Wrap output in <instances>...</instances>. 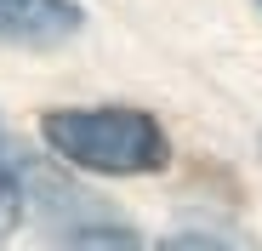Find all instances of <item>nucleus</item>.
<instances>
[{
	"label": "nucleus",
	"mask_w": 262,
	"mask_h": 251,
	"mask_svg": "<svg viewBox=\"0 0 262 251\" xmlns=\"http://www.w3.org/2000/svg\"><path fill=\"white\" fill-rule=\"evenodd\" d=\"M46 143L103 177H137V172H160L165 165V132L143 114V109H52L40 120Z\"/></svg>",
	"instance_id": "obj_1"
},
{
	"label": "nucleus",
	"mask_w": 262,
	"mask_h": 251,
	"mask_svg": "<svg viewBox=\"0 0 262 251\" xmlns=\"http://www.w3.org/2000/svg\"><path fill=\"white\" fill-rule=\"evenodd\" d=\"M23 223V172L0 154V240Z\"/></svg>",
	"instance_id": "obj_3"
},
{
	"label": "nucleus",
	"mask_w": 262,
	"mask_h": 251,
	"mask_svg": "<svg viewBox=\"0 0 262 251\" xmlns=\"http://www.w3.org/2000/svg\"><path fill=\"white\" fill-rule=\"evenodd\" d=\"M80 29L74 0H0V40L17 46H57Z\"/></svg>",
	"instance_id": "obj_2"
}]
</instances>
